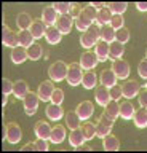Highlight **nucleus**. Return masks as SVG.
I'll return each mask as SVG.
<instances>
[{"label": "nucleus", "instance_id": "1", "mask_svg": "<svg viewBox=\"0 0 147 153\" xmlns=\"http://www.w3.org/2000/svg\"><path fill=\"white\" fill-rule=\"evenodd\" d=\"M99 40H101V27H99L98 24L94 22L87 32L82 33V38H80V45H82L83 48H87V50H90V48L96 46V43H98Z\"/></svg>", "mask_w": 147, "mask_h": 153}, {"label": "nucleus", "instance_id": "2", "mask_svg": "<svg viewBox=\"0 0 147 153\" xmlns=\"http://www.w3.org/2000/svg\"><path fill=\"white\" fill-rule=\"evenodd\" d=\"M67 70H69V65L64 61H56L54 64L50 65L48 76L51 81H63L64 78H67Z\"/></svg>", "mask_w": 147, "mask_h": 153}, {"label": "nucleus", "instance_id": "3", "mask_svg": "<svg viewBox=\"0 0 147 153\" xmlns=\"http://www.w3.org/2000/svg\"><path fill=\"white\" fill-rule=\"evenodd\" d=\"M2 137H3V140H8L10 143H18V142L21 140V137H22L19 124H16V123H13V121L5 124V126H3Z\"/></svg>", "mask_w": 147, "mask_h": 153}, {"label": "nucleus", "instance_id": "4", "mask_svg": "<svg viewBox=\"0 0 147 153\" xmlns=\"http://www.w3.org/2000/svg\"><path fill=\"white\" fill-rule=\"evenodd\" d=\"M82 65L77 64V62H72V64H69V70H67V83L70 86H78L80 83H82L83 80V72H82Z\"/></svg>", "mask_w": 147, "mask_h": 153}, {"label": "nucleus", "instance_id": "5", "mask_svg": "<svg viewBox=\"0 0 147 153\" xmlns=\"http://www.w3.org/2000/svg\"><path fill=\"white\" fill-rule=\"evenodd\" d=\"M112 128H113V120L112 118H109L107 115H101L98 120V123H96V136L98 137H101L104 139L106 136H109L112 131Z\"/></svg>", "mask_w": 147, "mask_h": 153}, {"label": "nucleus", "instance_id": "6", "mask_svg": "<svg viewBox=\"0 0 147 153\" xmlns=\"http://www.w3.org/2000/svg\"><path fill=\"white\" fill-rule=\"evenodd\" d=\"M39 102H40V97L37 93H27V96L24 99H22V104H24V112L26 115H29V117H32L37 108H39Z\"/></svg>", "mask_w": 147, "mask_h": 153}, {"label": "nucleus", "instance_id": "7", "mask_svg": "<svg viewBox=\"0 0 147 153\" xmlns=\"http://www.w3.org/2000/svg\"><path fill=\"white\" fill-rule=\"evenodd\" d=\"M98 62H99V57H98L96 53L94 51H85L83 54L80 56L78 64L82 65L83 70H91V69H94V67L98 65Z\"/></svg>", "mask_w": 147, "mask_h": 153}, {"label": "nucleus", "instance_id": "8", "mask_svg": "<svg viewBox=\"0 0 147 153\" xmlns=\"http://www.w3.org/2000/svg\"><path fill=\"white\" fill-rule=\"evenodd\" d=\"M74 22H75V19L70 16V14H59V18H58V21H56L54 26L58 27V30L63 33V35H67L70 32V29H72V26H74Z\"/></svg>", "mask_w": 147, "mask_h": 153}, {"label": "nucleus", "instance_id": "9", "mask_svg": "<svg viewBox=\"0 0 147 153\" xmlns=\"http://www.w3.org/2000/svg\"><path fill=\"white\" fill-rule=\"evenodd\" d=\"M54 86H53V81H43V83L39 85V89H37V94H39L40 100H43V102H48L51 100V96L54 93Z\"/></svg>", "mask_w": 147, "mask_h": 153}, {"label": "nucleus", "instance_id": "10", "mask_svg": "<svg viewBox=\"0 0 147 153\" xmlns=\"http://www.w3.org/2000/svg\"><path fill=\"white\" fill-rule=\"evenodd\" d=\"M112 70L115 72V75L120 80H125L128 75H130V64L123 59H117L112 62Z\"/></svg>", "mask_w": 147, "mask_h": 153}, {"label": "nucleus", "instance_id": "11", "mask_svg": "<svg viewBox=\"0 0 147 153\" xmlns=\"http://www.w3.org/2000/svg\"><path fill=\"white\" fill-rule=\"evenodd\" d=\"M139 89H141V86L137 81L134 80H128L123 83L122 86V91H123V97H126V99H133V97H136L137 94H139Z\"/></svg>", "mask_w": 147, "mask_h": 153}, {"label": "nucleus", "instance_id": "12", "mask_svg": "<svg viewBox=\"0 0 147 153\" xmlns=\"http://www.w3.org/2000/svg\"><path fill=\"white\" fill-rule=\"evenodd\" d=\"M117 80H118V76L115 75V72H113L112 69H104L101 72V75H99V81H101V85L106 86V88H112V86H115Z\"/></svg>", "mask_w": 147, "mask_h": 153}, {"label": "nucleus", "instance_id": "13", "mask_svg": "<svg viewBox=\"0 0 147 153\" xmlns=\"http://www.w3.org/2000/svg\"><path fill=\"white\" fill-rule=\"evenodd\" d=\"M94 99H96V102L101 105V107H106V105L112 100L110 89L106 88V86H99V88H96V91H94Z\"/></svg>", "mask_w": 147, "mask_h": 153}, {"label": "nucleus", "instance_id": "14", "mask_svg": "<svg viewBox=\"0 0 147 153\" xmlns=\"http://www.w3.org/2000/svg\"><path fill=\"white\" fill-rule=\"evenodd\" d=\"M58 18H59V13L54 10L53 5H50V7H46L43 8V11H42V21H43L46 26H54L56 21H58Z\"/></svg>", "mask_w": 147, "mask_h": 153}, {"label": "nucleus", "instance_id": "15", "mask_svg": "<svg viewBox=\"0 0 147 153\" xmlns=\"http://www.w3.org/2000/svg\"><path fill=\"white\" fill-rule=\"evenodd\" d=\"M85 140H87V137H85L82 128H77V129H72V131H70V134H69V142H70V145H72L74 148L82 147Z\"/></svg>", "mask_w": 147, "mask_h": 153}, {"label": "nucleus", "instance_id": "16", "mask_svg": "<svg viewBox=\"0 0 147 153\" xmlns=\"http://www.w3.org/2000/svg\"><path fill=\"white\" fill-rule=\"evenodd\" d=\"M94 53L98 54L99 62L107 61L109 53H110V43H107V42H104V40H99L96 43V46H94Z\"/></svg>", "mask_w": 147, "mask_h": 153}, {"label": "nucleus", "instance_id": "17", "mask_svg": "<svg viewBox=\"0 0 147 153\" xmlns=\"http://www.w3.org/2000/svg\"><path fill=\"white\" fill-rule=\"evenodd\" d=\"M75 112L80 115V118H82V120H88V118L93 115V112H94L93 102H90V100H83V102H80V104L77 105Z\"/></svg>", "mask_w": 147, "mask_h": 153}, {"label": "nucleus", "instance_id": "18", "mask_svg": "<svg viewBox=\"0 0 147 153\" xmlns=\"http://www.w3.org/2000/svg\"><path fill=\"white\" fill-rule=\"evenodd\" d=\"M46 117H48L50 120H53V121H58V120H61L63 118V115H64V110H63V107H61L59 104H48L46 105Z\"/></svg>", "mask_w": 147, "mask_h": 153}, {"label": "nucleus", "instance_id": "19", "mask_svg": "<svg viewBox=\"0 0 147 153\" xmlns=\"http://www.w3.org/2000/svg\"><path fill=\"white\" fill-rule=\"evenodd\" d=\"M51 128L46 121H37L35 124V136L37 139H46L50 140V136H51Z\"/></svg>", "mask_w": 147, "mask_h": 153}, {"label": "nucleus", "instance_id": "20", "mask_svg": "<svg viewBox=\"0 0 147 153\" xmlns=\"http://www.w3.org/2000/svg\"><path fill=\"white\" fill-rule=\"evenodd\" d=\"M46 29H48V26L42 21V19H35L34 22H32V26H31V33H32V37L34 38H42V37H45V32H46Z\"/></svg>", "mask_w": 147, "mask_h": 153}, {"label": "nucleus", "instance_id": "21", "mask_svg": "<svg viewBox=\"0 0 147 153\" xmlns=\"http://www.w3.org/2000/svg\"><path fill=\"white\" fill-rule=\"evenodd\" d=\"M45 38H46V42H48L50 45H58V43L61 42V38H63V33L58 30L56 26H50L45 32Z\"/></svg>", "mask_w": 147, "mask_h": 153}, {"label": "nucleus", "instance_id": "22", "mask_svg": "<svg viewBox=\"0 0 147 153\" xmlns=\"http://www.w3.org/2000/svg\"><path fill=\"white\" fill-rule=\"evenodd\" d=\"M26 59H29L27 48H24V46H16V48H13V51H11V61L15 62V64H22Z\"/></svg>", "mask_w": 147, "mask_h": 153}, {"label": "nucleus", "instance_id": "23", "mask_svg": "<svg viewBox=\"0 0 147 153\" xmlns=\"http://www.w3.org/2000/svg\"><path fill=\"white\" fill-rule=\"evenodd\" d=\"M112 18H113V13L110 11V10H109V7H106V8H102V10H99V11H98L96 24H98L99 27L107 26V24H110Z\"/></svg>", "mask_w": 147, "mask_h": 153}, {"label": "nucleus", "instance_id": "24", "mask_svg": "<svg viewBox=\"0 0 147 153\" xmlns=\"http://www.w3.org/2000/svg\"><path fill=\"white\" fill-rule=\"evenodd\" d=\"M123 53H125V45L120 42H112L110 43V53H109V59L112 61H117V59H122Z\"/></svg>", "mask_w": 147, "mask_h": 153}, {"label": "nucleus", "instance_id": "25", "mask_svg": "<svg viewBox=\"0 0 147 153\" xmlns=\"http://www.w3.org/2000/svg\"><path fill=\"white\" fill-rule=\"evenodd\" d=\"M104 115H107L109 118H112L113 121L120 117V104L117 100H110L106 107H104Z\"/></svg>", "mask_w": 147, "mask_h": 153}, {"label": "nucleus", "instance_id": "26", "mask_svg": "<svg viewBox=\"0 0 147 153\" xmlns=\"http://www.w3.org/2000/svg\"><path fill=\"white\" fill-rule=\"evenodd\" d=\"M102 147H104V150H107V152H117V150H120V140H118L115 136L109 134V136L104 137Z\"/></svg>", "mask_w": 147, "mask_h": 153}, {"label": "nucleus", "instance_id": "27", "mask_svg": "<svg viewBox=\"0 0 147 153\" xmlns=\"http://www.w3.org/2000/svg\"><path fill=\"white\" fill-rule=\"evenodd\" d=\"M27 93H29V88H27V83L24 80H18L15 81V86H13V94H15L16 99H24Z\"/></svg>", "mask_w": 147, "mask_h": 153}, {"label": "nucleus", "instance_id": "28", "mask_svg": "<svg viewBox=\"0 0 147 153\" xmlns=\"http://www.w3.org/2000/svg\"><path fill=\"white\" fill-rule=\"evenodd\" d=\"M2 43L5 46H10V48H16L19 46V37H18L16 32H7V33H2Z\"/></svg>", "mask_w": 147, "mask_h": 153}, {"label": "nucleus", "instance_id": "29", "mask_svg": "<svg viewBox=\"0 0 147 153\" xmlns=\"http://www.w3.org/2000/svg\"><path fill=\"white\" fill-rule=\"evenodd\" d=\"M133 120H134L136 128H141V129L147 128V108L146 107H141L139 110H136Z\"/></svg>", "mask_w": 147, "mask_h": 153}, {"label": "nucleus", "instance_id": "30", "mask_svg": "<svg viewBox=\"0 0 147 153\" xmlns=\"http://www.w3.org/2000/svg\"><path fill=\"white\" fill-rule=\"evenodd\" d=\"M66 139V128L61 126V124H56V126L51 129V136H50V142L53 143H61Z\"/></svg>", "mask_w": 147, "mask_h": 153}, {"label": "nucleus", "instance_id": "31", "mask_svg": "<svg viewBox=\"0 0 147 153\" xmlns=\"http://www.w3.org/2000/svg\"><path fill=\"white\" fill-rule=\"evenodd\" d=\"M32 22H34V21H32L31 16L26 11H22V13H19L16 16V26L19 27V30H29L31 26H32Z\"/></svg>", "mask_w": 147, "mask_h": 153}, {"label": "nucleus", "instance_id": "32", "mask_svg": "<svg viewBox=\"0 0 147 153\" xmlns=\"http://www.w3.org/2000/svg\"><path fill=\"white\" fill-rule=\"evenodd\" d=\"M98 85V75L94 72L88 70L87 74L83 75V80H82V86L85 89H94Z\"/></svg>", "mask_w": 147, "mask_h": 153}, {"label": "nucleus", "instance_id": "33", "mask_svg": "<svg viewBox=\"0 0 147 153\" xmlns=\"http://www.w3.org/2000/svg\"><path fill=\"white\" fill-rule=\"evenodd\" d=\"M66 124H67V128L72 131V129H77L82 126V118H80V115L77 112H69L66 115Z\"/></svg>", "mask_w": 147, "mask_h": 153}, {"label": "nucleus", "instance_id": "34", "mask_svg": "<svg viewBox=\"0 0 147 153\" xmlns=\"http://www.w3.org/2000/svg\"><path fill=\"white\" fill-rule=\"evenodd\" d=\"M134 113H136V108L133 107L131 102L125 100V102L120 104V117L123 120H131L133 117H134Z\"/></svg>", "mask_w": 147, "mask_h": 153}, {"label": "nucleus", "instance_id": "35", "mask_svg": "<svg viewBox=\"0 0 147 153\" xmlns=\"http://www.w3.org/2000/svg\"><path fill=\"white\" fill-rule=\"evenodd\" d=\"M115 35H117V30L110 26V24L101 27V40L107 42V43H112V42H115Z\"/></svg>", "mask_w": 147, "mask_h": 153}, {"label": "nucleus", "instance_id": "36", "mask_svg": "<svg viewBox=\"0 0 147 153\" xmlns=\"http://www.w3.org/2000/svg\"><path fill=\"white\" fill-rule=\"evenodd\" d=\"M93 24L94 22L90 18H87V14H85V13H82L77 19H75V26H77V29H78L80 32H87L88 29L93 26Z\"/></svg>", "mask_w": 147, "mask_h": 153}, {"label": "nucleus", "instance_id": "37", "mask_svg": "<svg viewBox=\"0 0 147 153\" xmlns=\"http://www.w3.org/2000/svg\"><path fill=\"white\" fill-rule=\"evenodd\" d=\"M18 37H19V46L29 48V46L34 45V40H35V38L32 37L31 30H19V33H18Z\"/></svg>", "mask_w": 147, "mask_h": 153}, {"label": "nucleus", "instance_id": "38", "mask_svg": "<svg viewBox=\"0 0 147 153\" xmlns=\"http://www.w3.org/2000/svg\"><path fill=\"white\" fill-rule=\"evenodd\" d=\"M107 7L113 14H122V13L126 11L128 3L126 2H110V3H107Z\"/></svg>", "mask_w": 147, "mask_h": 153}, {"label": "nucleus", "instance_id": "39", "mask_svg": "<svg viewBox=\"0 0 147 153\" xmlns=\"http://www.w3.org/2000/svg\"><path fill=\"white\" fill-rule=\"evenodd\" d=\"M42 46L39 45V43H34L32 46L27 48V54H29V59L31 61H39L42 57Z\"/></svg>", "mask_w": 147, "mask_h": 153}, {"label": "nucleus", "instance_id": "40", "mask_svg": "<svg viewBox=\"0 0 147 153\" xmlns=\"http://www.w3.org/2000/svg\"><path fill=\"white\" fill-rule=\"evenodd\" d=\"M54 10L58 11L59 14H70L74 8V3H69V2H58V3H53Z\"/></svg>", "mask_w": 147, "mask_h": 153}, {"label": "nucleus", "instance_id": "41", "mask_svg": "<svg viewBox=\"0 0 147 153\" xmlns=\"http://www.w3.org/2000/svg\"><path fill=\"white\" fill-rule=\"evenodd\" d=\"M82 129H83V134H85V137H87V140H91V139L96 136V124L94 123L87 121L82 126Z\"/></svg>", "mask_w": 147, "mask_h": 153}, {"label": "nucleus", "instance_id": "42", "mask_svg": "<svg viewBox=\"0 0 147 153\" xmlns=\"http://www.w3.org/2000/svg\"><path fill=\"white\" fill-rule=\"evenodd\" d=\"M115 40L125 45V43H126L128 40H130V30H128L126 27L118 29V30H117V35H115Z\"/></svg>", "mask_w": 147, "mask_h": 153}, {"label": "nucleus", "instance_id": "43", "mask_svg": "<svg viewBox=\"0 0 147 153\" xmlns=\"http://www.w3.org/2000/svg\"><path fill=\"white\" fill-rule=\"evenodd\" d=\"M83 13L87 14V18H90L93 22H96V19H98V10L94 8L91 3L85 5V7H83Z\"/></svg>", "mask_w": 147, "mask_h": 153}, {"label": "nucleus", "instance_id": "44", "mask_svg": "<svg viewBox=\"0 0 147 153\" xmlns=\"http://www.w3.org/2000/svg\"><path fill=\"white\" fill-rule=\"evenodd\" d=\"M13 86H15V83H13L10 78H5V76H3V80H2V93L3 94H13Z\"/></svg>", "mask_w": 147, "mask_h": 153}, {"label": "nucleus", "instance_id": "45", "mask_svg": "<svg viewBox=\"0 0 147 153\" xmlns=\"http://www.w3.org/2000/svg\"><path fill=\"white\" fill-rule=\"evenodd\" d=\"M123 24H125L123 14H113V18H112V21H110V26L115 29V30H118V29L123 27Z\"/></svg>", "mask_w": 147, "mask_h": 153}, {"label": "nucleus", "instance_id": "46", "mask_svg": "<svg viewBox=\"0 0 147 153\" xmlns=\"http://www.w3.org/2000/svg\"><path fill=\"white\" fill-rule=\"evenodd\" d=\"M63 100H64V91L59 89V88H56L54 93H53V96H51V100H50V102L59 104V105H61V102H63Z\"/></svg>", "mask_w": 147, "mask_h": 153}, {"label": "nucleus", "instance_id": "47", "mask_svg": "<svg viewBox=\"0 0 147 153\" xmlns=\"http://www.w3.org/2000/svg\"><path fill=\"white\" fill-rule=\"evenodd\" d=\"M110 89V97L112 100H120V97H123V91H122V86H112V88H109Z\"/></svg>", "mask_w": 147, "mask_h": 153}, {"label": "nucleus", "instance_id": "48", "mask_svg": "<svg viewBox=\"0 0 147 153\" xmlns=\"http://www.w3.org/2000/svg\"><path fill=\"white\" fill-rule=\"evenodd\" d=\"M137 74H139V76H142L144 80H147V57H144L139 65H137Z\"/></svg>", "mask_w": 147, "mask_h": 153}, {"label": "nucleus", "instance_id": "49", "mask_svg": "<svg viewBox=\"0 0 147 153\" xmlns=\"http://www.w3.org/2000/svg\"><path fill=\"white\" fill-rule=\"evenodd\" d=\"M35 145H37V152H46L48 150V142H46V139H39V140H35Z\"/></svg>", "mask_w": 147, "mask_h": 153}, {"label": "nucleus", "instance_id": "50", "mask_svg": "<svg viewBox=\"0 0 147 153\" xmlns=\"http://www.w3.org/2000/svg\"><path fill=\"white\" fill-rule=\"evenodd\" d=\"M139 105L147 108V89H144V91L139 93Z\"/></svg>", "mask_w": 147, "mask_h": 153}, {"label": "nucleus", "instance_id": "51", "mask_svg": "<svg viewBox=\"0 0 147 153\" xmlns=\"http://www.w3.org/2000/svg\"><path fill=\"white\" fill-rule=\"evenodd\" d=\"M82 13H83V10L80 8L78 5H74L72 11H70V16H72L74 19H77V18H78V16H80V14H82Z\"/></svg>", "mask_w": 147, "mask_h": 153}, {"label": "nucleus", "instance_id": "52", "mask_svg": "<svg viewBox=\"0 0 147 153\" xmlns=\"http://www.w3.org/2000/svg\"><path fill=\"white\" fill-rule=\"evenodd\" d=\"M21 150H22V152H29V150H31V152H32V150L37 152V145H35V142H34V143H26V145L22 147Z\"/></svg>", "mask_w": 147, "mask_h": 153}, {"label": "nucleus", "instance_id": "53", "mask_svg": "<svg viewBox=\"0 0 147 153\" xmlns=\"http://www.w3.org/2000/svg\"><path fill=\"white\" fill-rule=\"evenodd\" d=\"M136 8L139 10V11H147V2H137Z\"/></svg>", "mask_w": 147, "mask_h": 153}, {"label": "nucleus", "instance_id": "54", "mask_svg": "<svg viewBox=\"0 0 147 153\" xmlns=\"http://www.w3.org/2000/svg\"><path fill=\"white\" fill-rule=\"evenodd\" d=\"M91 5L98 10V11H99V10H102V8H106V7H107V3H102V2H94V3H91Z\"/></svg>", "mask_w": 147, "mask_h": 153}, {"label": "nucleus", "instance_id": "55", "mask_svg": "<svg viewBox=\"0 0 147 153\" xmlns=\"http://www.w3.org/2000/svg\"><path fill=\"white\" fill-rule=\"evenodd\" d=\"M7 104H8V94H3V96H2V105L5 107Z\"/></svg>", "mask_w": 147, "mask_h": 153}]
</instances>
